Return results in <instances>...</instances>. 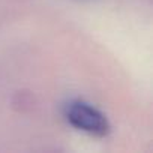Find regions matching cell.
Listing matches in <instances>:
<instances>
[{
	"instance_id": "6da1fadb",
	"label": "cell",
	"mask_w": 153,
	"mask_h": 153,
	"mask_svg": "<svg viewBox=\"0 0 153 153\" xmlns=\"http://www.w3.org/2000/svg\"><path fill=\"white\" fill-rule=\"evenodd\" d=\"M62 114L72 128L86 134L95 137H107L111 132V123L108 117L101 110L81 99H71L65 102Z\"/></svg>"
}]
</instances>
